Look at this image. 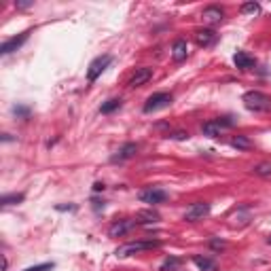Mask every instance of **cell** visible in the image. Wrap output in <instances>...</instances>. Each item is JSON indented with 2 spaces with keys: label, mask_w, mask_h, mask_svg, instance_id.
<instances>
[{
  "label": "cell",
  "mask_w": 271,
  "mask_h": 271,
  "mask_svg": "<svg viewBox=\"0 0 271 271\" xmlns=\"http://www.w3.org/2000/svg\"><path fill=\"white\" fill-rule=\"evenodd\" d=\"M172 138H176V140H187L189 138V132H176L172 136Z\"/></svg>",
  "instance_id": "27"
},
{
  "label": "cell",
  "mask_w": 271,
  "mask_h": 271,
  "mask_svg": "<svg viewBox=\"0 0 271 271\" xmlns=\"http://www.w3.org/2000/svg\"><path fill=\"white\" fill-rule=\"evenodd\" d=\"M49 269H53V263H43V265H34V267L23 269V271H49Z\"/></svg>",
  "instance_id": "24"
},
{
  "label": "cell",
  "mask_w": 271,
  "mask_h": 271,
  "mask_svg": "<svg viewBox=\"0 0 271 271\" xmlns=\"http://www.w3.org/2000/svg\"><path fill=\"white\" fill-rule=\"evenodd\" d=\"M210 214V203L208 202H197V203H193L191 208L187 210V214H185V220H189V222H197V220H203L205 216Z\"/></svg>",
  "instance_id": "7"
},
{
  "label": "cell",
  "mask_w": 271,
  "mask_h": 271,
  "mask_svg": "<svg viewBox=\"0 0 271 271\" xmlns=\"http://www.w3.org/2000/svg\"><path fill=\"white\" fill-rule=\"evenodd\" d=\"M193 263L202 271H216V263H214L212 259H208V257H195Z\"/></svg>",
  "instance_id": "17"
},
{
  "label": "cell",
  "mask_w": 271,
  "mask_h": 271,
  "mask_svg": "<svg viewBox=\"0 0 271 271\" xmlns=\"http://www.w3.org/2000/svg\"><path fill=\"white\" fill-rule=\"evenodd\" d=\"M93 191H104V185H100V182H95V185H93Z\"/></svg>",
  "instance_id": "30"
},
{
  "label": "cell",
  "mask_w": 271,
  "mask_h": 271,
  "mask_svg": "<svg viewBox=\"0 0 271 271\" xmlns=\"http://www.w3.org/2000/svg\"><path fill=\"white\" fill-rule=\"evenodd\" d=\"M119 106H121V100H108L106 104H102V113L110 115V113H113V110H117Z\"/></svg>",
  "instance_id": "23"
},
{
  "label": "cell",
  "mask_w": 271,
  "mask_h": 271,
  "mask_svg": "<svg viewBox=\"0 0 271 271\" xmlns=\"http://www.w3.org/2000/svg\"><path fill=\"white\" fill-rule=\"evenodd\" d=\"M159 220V214L150 208V210H140L136 214V222H140V225H150V222H157Z\"/></svg>",
  "instance_id": "15"
},
{
  "label": "cell",
  "mask_w": 271,
  "mask_h": 271,
  "mask_svg": "<svg viewBox=\"0 0 271 271\" xmlns=\"http://www.w3.org/2000/svg\"><path fill=\"white\" fill-rule=\"evenodd\" d=\"M110 62H113V58H110V55H100V58H95V60L89 64V70H87V81L93 83L95 78H98V76L108 68Z\"/></svg>",
  "instance_id": "5"
},
{
  "label": "cell",
  "mask_w": 271,
  "mask_h": 271,
  "mask_svg": "<svg viewBox=\"0 0 271 271\" xmlns=\"http://www.w3.org/2000/svg\"><path fill=\"white\" fill-rule=\"evenodd\" d=\"M178 265H180V259H178V257H167V259L161 263V267H159V269H161V271H174Z\"/></svg>",
  "instance_id": "20"
},
{
  "label": "cell",
  "mask_w": 271,
  "mask_h": 271,
  "mask_svg": "<svg viewBox=\"0 0 271 271\" xmlns=\"http://www.w3.org/2000/svg\"><path fill=\"white\" fill-rule=\"evenodd\" d=\"M32 2H15V6H17V9H28Z\"/></svg>",
  "instance_id": "29"
},
{
  "label": "cell",
  "mask_w": 271,
  "mask_h": 271,
  "mask_svg": "<svg viewBox=\"0 0 271 271\" xmlns=\"http://www.w3.org/2000/svg\"><path fill=\"white\" fill-rule=\"evenodd\" d=\"M267 242H269V244H271V235H269V240H267Z\"/></svg>",
  "instance_id": "31"
},
{
  "label": "cell",
  "mask_w": 271,
  "mask_h": 271,
  "mask_svg": "<svg viewBox=\"0 0 271 271\" xmlns=\"http://www.w3.org/2000/svg\"><path fill=\"white\" fill-rule=\"evenodd\" d=\"M23 202V193H13V195H4L0 199V203L2 205H13V203H19Z\"/></svg>",
  "instance_id": "21"
},
{
  "label": "cell",
  "mask_w": 271,
  "mask_h": 271,
  "mask_svg": "<svg viewBox=\"0 0 271 271\" xmlns=\"http://www.w3.org/2000/svg\"><path fill=\"white\" fill-rule=\"evenodd\" d=\"M93 208H95V210L104 208V202H100V199H93Z\"/></svg>",
  "instance_id": "28"
},
{
  "label": "cell",
  "mask_w": 271,
  "mask_h": 271,
  "mask_svg": "<svg viewBox=\"0 0 271 271\" xmlns=\"http://www.w3.org/2000/svg\"><path fill=\"white\" fill-rule=\"evenodd\" d=\"M233 62H235V66L240 68V70H250V68H254V58H252V55H248L246 51H237V53L233 55Z\"/></svg>",
  "instance_id": "14"
},
{
  "label": "cell",
  "mask_w": 271,
  "mask_h": 271,
  "mask_svg": "<svg viewBox=\"0 0 271 271\" xmlns=\"http://www.w3.org/2000/svg\"><path fill=\"white\" fill-rule=\"evenodd\" d=\"M242 102H244L246 108L252 110V113H267L271 108V100L261 91H246Z\"/></svg>",
  "instance_id": "1"
},
{
  "label": "cell",
  "mask_w": 271,
  "mask_h": 271,
  "mask_svg": "<svg viewBox=\"0 0 271 271\" xmlns=\"http://www.w3.org/2000/svg\"><path fill=\"white\" fill-rule=\"evenodd\" d=\"M235 125V119L233 117H225V119H214V121H208L202 125V132L205 136H210V138H216V136L222 134V130H227V127H233Z\"/></svg>",
  "instance_id": "3"
},
{
  "label": "cell",
  "mask_w": 271,
  "mask_h": 271,
  "mask_svg": "<svg viewBox=\"0 0 271 271\" xmlns=\"http://www.w3.org/2000/svg\"><path fill=\"white\" fill-rule=\"evenodd\" d=\"M136 150H138V144H134V142H127L125 146H121V150L115 155V161H123V159H130L136 155Z\"/></svg>",
  "instance_id": "16"
},
{
  "label": "cell",
  "mask_w": 271,
  "mask_h": 271,
  "mask_svg": "<svg viewBox=\"0 0 271 271\" xmlns=\"http://www.w3.org/2000/svg\"><path fill=\"white\" fill-rule=\"evenodd\" d=\"M195 43H197L199 47H212L214 43H216V32L208 30V28L197 30V32H195Z\"/></svg>",
  "instance_id": "12"
},
{
  "label": "cell",
  "mask_w": 271,
  "mask_h": 271,
  "mask_svg": "<svg viewBox=\"0 0 271 271\" xmlns=\"http://www.w3.org/2000/svg\"><path fill=\"white\" fill-rule=\"evenodd\" d=\"M210 248L212 250H222L225 248V242L222 240H210Z\"/></svg>",
  "instance_id": "25"
},
{
  "label": "cell",
  "mask_w": 271,
  "mask_h": 271,
  "mask_svg": "<svg viewBox=\"0 0 271 271\" xmlns=\"http://www.w3.org/2000/svg\"><path fill=\"white\" fill-rule=\"evenodd\" d=\"M187 55H189V45H187L185 38L174 41V45H172V58H174V62H185Z\"/></svg>",
  "instance_id": "13"
},
{
  "label": "cell",
  "mask_w": 271,
  "mask_h": 271,
  "mask_svg": "<svg viewBox=\"0 0 271 271\" xmlns=\"http://www.w3.org/2000/svg\"><path fill=\"white\" fill-rule=\"evenodd\" d=\"M252 172L257 174V176H263V178H269L271 176V163H259L252 167Z\"/></svg>",
  "instance_id": "19"
},
{
  "label": "cell",
  "mask_w": 271,
  "mask_h": 271,
  "mask_svg": "<svg viewBox=\"0 0 271 271\" xmlns=\"http://www.w3.org/2000/svg\"><path fill=\"white\" fill-rule=\"evenodd\" d=\"M159 248V242H130V244H123L115 250V254L119 259H125V257H132L136 252H142V250H153Z\"/></svg>",
  "instance_id": "2"
},
{
  "label": "cell",
  "mask_w": 271,
  "mask_h": 271,
  "mask_svg": "<svg viewBox=\"0 0 271 271\" xmlns=\"http://www.w3.org/2000/svg\"><path fill=\"white\" fill-rule=\"evenodd\" d=\"M172 100L174 98H172L170 93H155V95H150V98L146 100V104H144V113H155V110H159V108L170 106Z\"/></svg>",
  "instance_id": "6"
},
{
  "label": "cell",
  "mask_w": 271,
  "mask_h": 271,
  "mask_svg": "<svg viewBox=\"0 0 271 271\" xmlns=\"http://www.w3.org/2000/svg\"><path fill=\"white\" fill-rule=\"evenodd\" d=\"M13 113H15V115H21V117H28V115H30V110H28V108H23V106H15V108H13Z\"/></svg>",
  "instance_id": "26"
},
{
  "label": "cell",
  "mask_w": 271,
  "mask_h": 271,
  "mask_svg": "<svg viewBox=\"0 0 271 271\" xmlns=\"http://www.w3.org/2000/svg\"><path fill=\"white\" fill-rule=\"evenodd\" d=\"M231 146L237 148V150H248L252 146V142H250L248 136H235V138L231 140Z\"/></svg>",
  "instance_id": "18"
},
{
  "label": "cell",
  "mask_w": 271,
  "mask_h": 271,
  "mask_svg": "<svg viewBox=\"0 0 271 271\" xmlns=\"http://www.w3.org/2000/svg\"><path fill=\"white\" fill-rule=\"evenodd\" d=\"M202 17H203L205 23H220L222 19H225V11H222L220 6L212 4V6H205L203 13H202Z\"/></svg>",
  "instance_id": "11"
},
{
  "label": "cell",
  "mask_w": 271,
  "mask_h": 271,
  "mask_svg": "<svg viewBox=\"0 0 271 271\" xmlns=\"http://www.w3.org/2000/svg\"><path fill=\"white\" fill-rule=\"evenodd\" d=\"M134 227H136V220H130V218L117 220V222H113V225H110L108 235H110V237H123L125 233H130Z\"/></svg>",
  "instance_id": "8"
},
{
  "label": "cell",
  "mask_w": 271,
  "mask_h": 271,
  "mask_svg": "<svg viewBox=\"0 0 271 271\" xmlns=\"http://www.w3.org/2000/svg\"><path fill=\"white\" fill-rule=\"evenodd\" d=\"M138 199L142 203H150V205H157V203H163L167 199V193L163 189H157V187H148V189H142L138 193Z\"/></svg>",
  "instance_id": "4"
},
{
  "label": "cell",
  "mask_w": 271,
  "mask_h": 271,
  "mask_svg": "<svg viewBox=\"0 0 271 271\" xmlns=\"http://www.w3.org/2000/svg\"><path fill=\"white\" fill-rule=\"evenodd\" d=\"M28 36H30V32H23V34H19V36L9 38V41L2 43V47H0V53H2V55H9V53H13V51H17L19 47L28 41Z\"/></svg>",
  "instance_id": "10"
},
{
  "label": "cell",
  "mask_w": 271,
  "mask_h": 271,
  "mask_svg": "<svg viewBox=\"0 0 271 271\" xmlns=\"http://www.w3.org/2000/svg\"><path fill=\"white\" fill-rule=\"evenodd\" d=\"M242 13L244 15H257V13H261V4L259 2H244Z\"/></svg>",
  "instance_id": "22"
},
{
  "label": "cell",
  "mask_w": 271,
  "mask_h": 271,
  "mask_svg": "<svg viewBox=\"0 0 271 271\" xmlns=\"http://www.w3.org/2000/svg\"><path fill=\"white\" fill-rule=\"evenodd\" d=\"M150 78H153V70L150 68H136V72L132 74V78H130V85L132 89H136V87H142V85H146Z\"/></svg>",
  "instance_id": "9"
}]
</instances>
